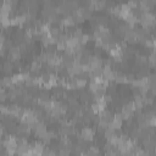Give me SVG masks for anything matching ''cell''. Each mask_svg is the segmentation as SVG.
<instances>
[{"mask_svg": "<svg viewBox=\"0 0 156 156\" xmlns=\"http://www.w3.org/2000/svg\"><path fill=\"white\" fill-rule=\"evenodd\" d=\"M94 136H95V130H94L93 128H90V127H84V128H82V130H80V138H82L83 140L90 141V140L94 139Z\"/></svg>", "mask_w": 156, "mask_h": 156, "instance_id": "cell-1", "label": "cell"}, {"mask_svg": "<svg viewBox=\"0 0 156 156\" xmlns=\"http://www.w3.org/2000/svg\"><path fill=\"white\" fill-rule=\"evenodd\" d=\"M34 133H35V135L38 136V138H43L46 133H48V128H46V126L43 123V122H38L37 124H35V127H34Z\"/></svg>", "mask_w": 156, "mask_h": 156, "instance_id": "cell-2", "label": "cell"}, {"mask_svg": "<svg viewBox=\"0 0 156 156\" xmlns=\"http://www.w3.org/2000/svg\"><path fill=\"white\" fill-rule=\"evenodd\" d=\"M122 123H123V117H122V115H121V113H116V115L113 116V119H112L110 127H112V128L116 129V130H119L121 127H122Z\"/></svg>", "mask_w": 156, "mask_h": 156, "instance_id": "cell-3", "label": "cell"}, {"mask_svg": "<svg viewBox=\"0 0 156 156\" xmlns=\"http://www.w3.org/2000/svg\"><path fill=\"white\" fill-rule=\"evenodd\" d=\"M102 77H104L106 80H112V79H115V72L112 71L111 67L105 66V67H104V72H102Z\"/></svg>", "mask_w": 156, "mask_h": 156, "instance_id": "cell-4", "label": "cell"}, {"mask_svg": "<svg viewBox=\"0 0 156 156\" xmlns=\"http://www.w3.org/2000/svg\"><path fill=\"white\" fill-rule=\"evenodd\" d=\"M115 82L118 84H124V83H127V76H124L119 72H115Z\"/></svg>", "mask_w": 156, "mask_h": 156, "instance_id": "cell-5", "label": "cell"}, {"mask_svg": "<svg viewBox=\"0 0 156 156\" xmlns=\"http://www.w3.org/2000/svg\"><path fill=\"white\" fill-rule=\"evenodd\" d=\"M12 69H13V65L10 61H5L4 65H2V71L6 72V73H10Z\"/></svg>", "mask_w": 156, "mask_h": 156, "instance_id": "cell-6", "label": "cell"}, {"mask_svg": "<svg viewBox=\"0 0 156 156\" xmlns=\"http://www.w3.org/2000/svg\"><path fill=\"white\" fill-rule=\"evenodd\" d=\"M90 38H91V35H89V34H83V37L80 38V43H82V44H85V43H88V41L90 40Z\"/></svg>", "mask_w": 156, "mask_h": 156, "instance_id": "cell-7", "label": "cell"}, {"mask_svg": "<svg viewBox=\"0 0 156 156\" xmlns=\"http://www.w3.org/2000/svg\"><path fill=\"white\" fill-rule=\"evenodd\" d=\"M149 126H151V127H156V116H155V117H152V118L150 119Z\"/></svg>", "mask_w": 156, "mask_h": 156, "instance_id": "cell-8", "label": "cell"}]
</instances>
